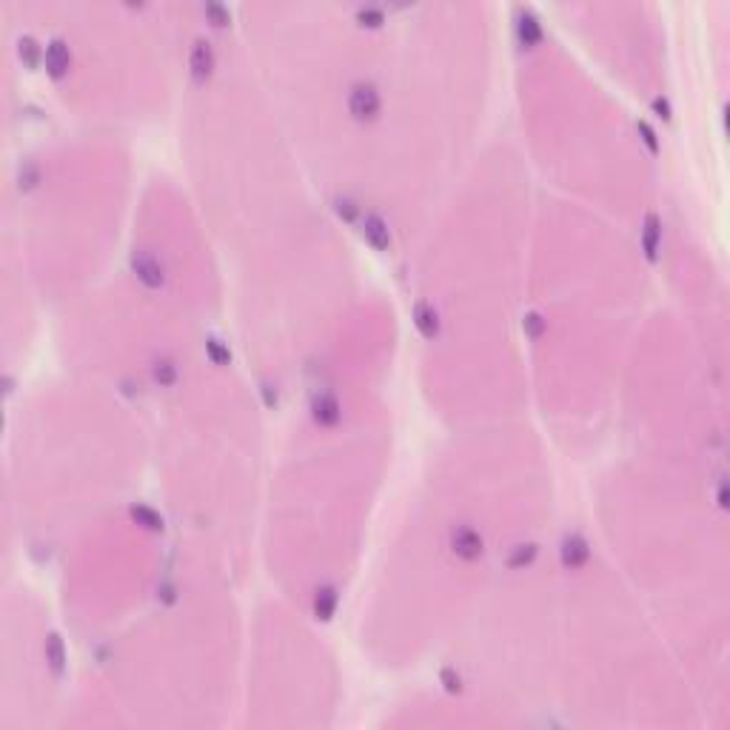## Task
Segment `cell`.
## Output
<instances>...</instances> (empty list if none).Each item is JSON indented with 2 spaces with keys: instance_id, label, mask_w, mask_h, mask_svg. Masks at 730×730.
<instances>
[{
  "instance_id": "cell-9",
  "label": "cell",
  "mask_w": 730,
  "mask_h": 730,
  "mask_svg": "<svg viewBox=\"0 0 730 730\" xmlns=\"http://www.w3.org/2000/svg\"><path fill=\"white\" fill-rule=\"evenodd\" d=\"M314 420L320 425H337L340 423V403L331 394H323V397L314 400Z\"/></svg>"
},
{
  "instance_id": "cell-6",
  "label": "cell",
  "mask_w": 730,
  "mask_h": 730,
  "mask_svg": "<svg viewBox=\"0 0 730 730\" xmlns=\"http://www.w3.org/2000/svg\"><path fill=\"white\" fill-rule=\"evenodd\" d=\"M69 66H72V52L66 46V40L54 37L52 43L46 46V69H49L52 77H63L69 72Z\"/></svg>"
},
{
  "instance_id": "cell-13",
  "label": "cell",
  "mask_w": 730,
  "mask_h": 730,
  "mask_svg": "<svg viewBox=\"0 0 730 730\" xmlns=\"http://www.w3.org/2000/svg\"><path fill=\"white\" fill-rule=\"evenodd\" d=\"M516 32H519V40H523V46H534V43H539V37H542L539 23H536V20H534L528 12H525V17L516 23Z\"/></svg>"
},
{
  "instance_id": "cell-14",
  "label": "cell",
  "mask_w": 730,
  "mask_h": 730,
  "mask_svg": "<svg viewBox=\"0 0 730 730\" xmlns=\"http://www.w3.org/2000/svg\"><path fill=\"white\" fill-rule=\"evenodd\" d=\"M534 559H536V545H534V542H525V545H516L511 551L508 565L511 568H525V565H531Z\"/></svg>"
},
{
  "instance_id": "cell-3",
  "label": "cell",
  "mask_w": 730,
  "mask_h": 730,
  "mask_svg": "<svg viewBox=\"0 0 730 730\" xmlns=\"http://www.w3.org/2000/svg\"><path fill=\"white\" fill-rule=\"evenodd\" d=\"M132 265H134V274L143 285H149V288H163L165 285V265L157 254L152 252H137L132 257Z\"/></svg>"
},
{
  "instance_id": "cell-4",
  "label": "cell",
  "mask_w": 730,
  "mask_h": 730,
  "mask_svg": "<svg viewBox=\"0 0 730 730\" xmlns=\"http://www.w3.org/2000/svg\"><path fill=\"white\" fill-rule=\"evenodd\" d=\"M588 556H591V548H588V542L582 539L579 534H568L565 539H562L559 559H562V565H565L568 571H579L588 562Z\"/></svg>"
},
{
  "instance_id": "cell-7",
  "label": "cell",
  "mask_w": 730,
  "mask_h": 730,
  "mask_svg": "<svg viewBox=\"0 0 730 730\" xmlns=\"http://www.w3.org/2000/svg\"><path fill=\"white\" fill-rule=\"evenodd\" d=\"M363 237L377 248V252H385L391 245V232H388V223L380 217V214H365L363 217Z\"/></svg>"
},
{
  "instance_id": "cell-10",
  "label": "cell",
  "mask_w": 730,
  "mask_h": 730,
  "mask_svg": "<svg viewBox=\"0 0 730 730\" xmlns=\"http://www.w3.org/2000/svg\"><path fill=\"white\" fill-rule=\"evenodd\" d=\"M659 237H662L659 217L656 214H648V220H645V232H642V245H645V254H648V260H656Z\"/></svg>"
},
{
  "instance_id": "cell-17",
  "label": "cell",
  "mask_w": 730,
  "mask_h": 730,
  "mask_svg": "<svg viewBox=\"0 0 730 730\" xmlns=\"http://www.w3.org/2000/svg\"><path fill=\"white\" fill-rule=\"evenodd\" d=\"M205 354L208 357H212V363L214 365H225L228 360H232V351H228V345H223L220 340H205Z\"/></svg>"
},
{
  "instance_id": "cell-19",
  "label": "cell",
  "mask_w": 730,
  "mask_h": 730,
  "mask_svg": "<svg viewBox=\"0 0 730 730\" xmlns=\"http://www.w3.org/2000/svg\"><path fill=\"white\" fill-rule=\"evenodd\" d=\"M37 54H40V49H37V43L32 37L20 40V57L26 60V66H37Z\"/></svg>"
},
{
  "instance_id": "cell-22",
  "label": "cell",
  "mask_w": 730,
  "mask_h": 730,
  "mask_svg": "<svg viewBox=\"0 0 730 730\" xmlns=\"http://www.w3.org/2000/svg\"><path fill=\"white\" fill-rule=\"evenodd\" d=\"M337 212H340V217H345V220H354V214H357V208H354V203H351V200H337Z\"/></svg>"
},
{
  "instance_id": "cell-12",
  "label": "cell",
  "mask_w": 730,
  "mask_h": 730,
  "mask_svg": "<svg viewBox=\"0 0 730 730\" xmlns=\"http://www.w3.org/2000/svg\"><path fill=\"white\" fill-rule=\"evenodd\" d=\"M334 608H337V594H334L331 588L317 591V596H314V614H317V619H331Z\"/></svg>"
},
{
  "instance_id": "cell-11",
  "label": "cell",
  "mask_w": 730,
  "mask_h": 730,
  "mask_svg": "<svg viewBox=\"0 0 730 730\" xmlns=\"http://www.w3.org/2000/svg\"><path fill=\"white\" fill-rule=\"evenodd\" d=\"M46 659L52 665V671L60 676L63 673V665H66V651H63V639H60L57 633H52L46 639Z\"/></svg>"
},
{
  "instance_id": "cell-2",
  "label": "cell",
  "mask_w": 730,
  "mask_h": 730,
  "mask_svg": "<svg viewBox=\"0 0 730 730\" xmlns=\"http://www.w3.org/2000/svg\"><path fill=\"white\" fill-rule=\"evenodd\" d=\"M448 545H451V551L456 556L465 559V562H476L479 556L485 554L483 536H479V531L471 528V525H454L451 534H448Z\"/></svg>"
},
{
  "instance_id": "cell-5",
  "label": "cell",
  "mask_w": 730,
  "mask_h": 730,
  "mask_svg": "<svg viewBox=\"0 0 730 730\" xmlns=\"http://www.w3.org/2000/svg\"><path fill=\"white\" fill-rule=\"evenodd\" d=\"M189 66H192V77L194 83H205L214 72V49L208 40H197L192 46V57H189Z\"/></svg>"
},
{
  "instance_id": "cell-15",
  "label": "cell",
  "mask_w": 730,
  "mask_h": 730,
  "mask_svg": "<svg viewBox=\"0 0 730 730\" xmlns=\"http://www.w3.org/2000/svg\"><path fill=\"white\" fill-rule=\"evenodd\" d=\"M152 374H154V383H160V385H174L177 383V365L172 360H157L152 365Z\"/></svg>"
},
{
  "instance_id": "cell-8",
  "label": "cell",
  "mask_w": 730,
  "mask_h": 730,
  "mask_svg": "<svg viewBox=\"0 0 730 730\" xmlns=\"http://www.w3.org/2000/svg\"><path fill=\"white\" fill-rule=\"evenodd\" d=\"M414 325L420 328V334L425 340L440 337V314H436V308L428 305V303H420L414 308Z\"/></svg>"
},
{
  "instance_id": "cell-18",
  "label": "cell",
  "mask_w": 730,
  "mask_h": 730,
  "mask_svg": "<svg viewBox=\"0 0 730 730\" xmlns=\"http://www.w3.org/2000/svg\"><path fill=\"white\" fill-rule=\"evenodd\" d=\"M523 325H525V331H528V337H531V340H539L542 334H545V320H542V314H536V311L525 314Z\"/></svg>"
},
{
  "instance_id": "cell-21",
  "label": "cell",
  "mask_w": 730,
  "mask_h": 730,
  "mask_svg": "<svg viewBox=\"0 0 730 730\" xmlns=\"http://www.w3.org/2000/svg\"><path fill=\"white\" fill-rule=\"evenodd\" d=\"M639 132L645 134V143L651 145V152H659V143H656V134H653V129L648 126V123H639Z\"/></svg>"
},
{
  "instance_id": "cell-16",
  "label": "cell",
  "mask_w": 730,
  "mask_h": 730,
  "mask_svg": "<svg viewBox=\"0 0 730 730\" xmlns=\"http://www.w3.org/2000/svg\"><path fill=\"white\" fill-rule=\"evenodd\" d=\"M132 519L137 525H143V528H149V531H160L163 528V519L152 511V508H145V505H137V508H132Z\"/></svg>"
},
{
  "instance_id": "cell-20",
  "label": "cell",
  "mask_w": 730,
  "mask_h": 730,
  "mask_svg": "<svg viewBox=\"0 0 730 730\" xmlns=\"http://www.w3.org/2000/svg\"><path fill=\"white\" fill-rule=\"evenodd\" d=\"M205 14L214 20V26H225L228 23V12L223 9V6H214V3H208L205 6Z\"/></svg>"
},
{
  "instance_id": "cell-1",
  "label": "cell",
  "mask_w": 730,
  "mask_h": 730,
  "mask_svg": "<svg viewBox=\"0 0 730 730\" xmlns=\"http://www.w3.org/2000/svg\"><path fill=\"white\" fill-rule=\"evenodd\" d=\"M348 112H351L354 120H360V123L377 120L380 112H383V94H380V89L374 86L371 80L354 83L351 92H348Z\"/></svg>"
}]
</instances>
